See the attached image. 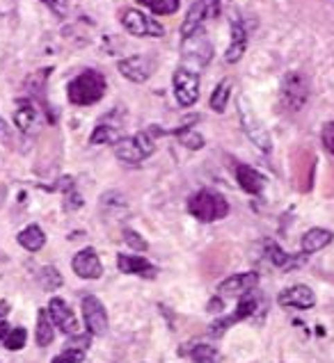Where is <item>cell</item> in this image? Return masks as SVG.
<instances>
[{"label":"cell","mask_w":334,"mask_h":363,"mask_svg":"<svg viewBox=\"0 0 334 363\" xmlns=\"http://www.w3.org/2000/svg\"><path fill=\"white\" fill-rule=\"evenodd\" d=\"M211 55H213V46L201 30L183 39V58L195 62L197 67H206L208 62H211Z\"/></svg>","instance_id":"cell-11"},{"label":"cell","mask_w":334,"mask_h":363,"mask_svg":"<svg viewBox=\"0 0 334 363\" xmlns=\"http://www.w3.org/2000/svg\"><path fill=\"white\" fill-rule=\"evenodd\" d=\"M277 302H279V306H291V309H312V306L316 304V295L309 286L298 283V286L282 290L277 297Z\"/></svg>","instance_id":"cell-14"},{"label":"cell","mask_w":334,"mask_h":363,"mask_svg":"<svg viewBox=\"0 0 334 363\" xmlns=\"http://www.w3.org/2000/svg\"><path fill=\"white\" fill-rule=\"evenodd\" d=\"M69 350H87L90 347V334L87 336H81V334H76V338H72V341L67 343Z\"/></svg>","instance_id":"cell-37"},{"label":"cell","mask_w":334,"mask_h":363,"mask_svg":"<svg viewBox=\"0 0 334 363\" xmlns=\"http://www.w3.org/2000/svg\"><path fill=\"white\" fill-rule=\"evenodd\" d=\"M321 140H323L325 151H330V153L334 155V121H328V124L323 126Z\"/></svg>","instance_id":"cell-35"},{"label":"cell","mask_w":334,"mask_h":363,"mask_svg":"<svg viewBox=\"0 0 334 363\" xmlns=\"http://www.w3.org/2000/svg\"><path fill=\"white\" fill-rule=\"evenodd\" d=\"M42 3L58 14V17H67V10H69V3L67 0H42Z\"/></svg>","instance_id":"cell-36"},{"label":"cell","mask_w":334,"mask_h":363,"mask_svg":"<svg viewBox=\"0 0 334 363\" xmlns=\"http://www.w3.org/2000/svg\"><path fill=\"white\" fill-rule=\"evenodd\" d=\"M188 212L199 222H217V219H224L229 215V203L222 194L213 190H199L190 196Z\"/></svg>","instance_id":"cell-2"},{"label":"cell","mask_w":334,"mask_h":363,"mask_svg":"<svg viewBox=\"0 0 334 363\" xmlns=\"http://www.w3.org/2000/svg\"><path fill=\"white\" fill-rule=\"evenodd\" d=\"M256 311V299L252 295H243V299L238 302L236 306V313L234 315H229V318H224V320H217L211 325V336H222L224 331H227V327H231L234 322H240V320H245V318H250V315H254Z\"/></svg>","instance_id":"cell-16"},{"label":"cell","mask_w":334,"mask_h":363,"mask_svg":"<svg viewBox=\"0 0 334 363\" xmlns=\"http://www.w3.org/2000/svg\"><path fill=\"white\" fill-rule=\"evenodd\" d=\"M7 331H10V325H7L5 320H0V341H3V338L7 336Z\"/></svg>","instance_id":"cell-42"},{"label":"cell","mask_w":334,"mask_h":363,"mask_svg":"<svg viewBox=\"0 0 334 363\" xmlns=\"http://www.w3.org/2000/svg\"><path fill=\"white\" fill-rule=\"evenodd\" d=\"M140 5L149 7L153 14H158V17H169V14H174L178 10V0H137Z\"/></svg>","instance_id":"cell-29"},{"label":"cell","mask_w":334,"mask_h":363,"mask_svg":"<svg viewBox=\"0 0 334 363\" xmlns=\"http://www.w3.org/2000/svg\"><path fill=\"white\" fill-rule=\"evenodd\" d=\"M217 14H220V0H195L181 23V37L185 39L195 35L208 19H215Z\"/></svg>","instance_id":"cell-6"},{"label":"cell","mask_w":334,"mask_h":363,"mask_svg":"<svg viewBox=\"0 0 334 363\" xmlns=\"http://www.w3.org/2000/svg\"><path fill=\"white\" fill-rule=\"evenodd\" d=\"M222 306H224V304L220 302V299H213V302H211V311H215V309H217V311H220V309H222Z\"/></svg>","instance_id":"cell-43"},{"label":"cell","mask_w":334,"mask_h":363,"mask_svg":"<svg viewBox=\"0 0 334 363\" xmlns=\"http://www.w3.org/2000/svg\"><path fill=\"white\" fill-rule=\"evenodd\" d=\"M172 85H174V96L178 101L181 108H192L197 103L199 99V76L195 74L192 69H176L174 71V78H172Z\"/></svg>","instance_id":"cell-7"},{"label":"cell","mask_w":334,"mask_h":363,"mask_svg":"<svg viewBox=\"0 0 334 363\" xmlns=\"http://www.w3.org/2000/svg\"><path fill=\"white\" fill-rule=\"evenodd\" d=\"M7 313H10V302H0V320H5Z\"/></svg>","instance_id":"cell-41"},{"label":"cell","mask_w":334,"mask_h":363,"mask_svg":"<svg viewBox=\"0 0 334 363\" xmlns=\"http://www.w3.org/2000/svg\"><path fill=\"white\" fill-rule=\"evenodd\" d=\"M81 309H83V320L90 336H103L108 331V313H106V306L101 304V299L94 295H85L81 302Z\"/></svg>","instance_id":"cell-9"},{"label":"cell","mask_w":334,"mask_h":363,"mask_svg":"<svg viewBox=\"0 0 334 363\" xmlns=\"http://www.w3.org/2000/svg\"><path fill=\"white\" fill-rule=\"evenodd\" d=\"M37 119H40V112H37L35 103L30 99H21L17 101V112H14V124H17V128L23 130V133H33L35 126H37Z\"/></svg>","instance_id":"cell-20"},{"label":"cell","mask_w":334,"mask_h":363,"mask_svg":"<svg viewBox=\"0 0 334 363\" xmlns=\"http://www.w3.org/2000/svg\"><path fill=\"white\" fill-rule=\"evenodd\" d=\"M49 315H51V322L53 327H58L62 334L67 336H76L81 334V322L76 318V313L69 309V304L65 302L62 297H53L49 302Z\"/></svg>","instance_id":"cell-10"},{"label":"cell","mask_w":334,"mask_h":363,"mask_svg":"<svg viewBox=\"0 0 334 363\" xmlns=\"http://www.w3.org/2000/svg\"><path fill=\"white\" fill-rule=\"evenodd\" d=\"M259 283V274L256 272H243V274H231L224 281L217 283V293L222 295H245Z\"/></svg>","instance_id":"cell-15"},{"label":"cell","mask_w":334,"mask_h":363,"mask_svg":"<svg viewBox=\"0 0 334 363\" xmlns=\"http://www.w3.org/2000/svg\"><path fill=\"white\" fill-rule=\"evenodd\" d=\"M19 244L23 249H28V251H40L44 244H46V233H44V228L42 226H37V224H30L26 226L23 231L19 233Z\"/></svg>","instance_id":"cell-23"},{"label":"cell","mask_w":334,"mask_h":363,"mask_svg":"<svg viewBox=\"0 0 334 363\" xmlns=\"http://www.w3.org/2000/svg\"><path fill=\"white\" fill-rule=\"evenodd\" d=\"M49 74H51V69H44V71H37V74L28 78L26 87L33 96H44V85H46V81H49Z\"/></svg>","instance_id":"cell-31"},{"label":"cell","mask_w":334,"mask_h":363,"mask_svg":"<svg viewBox=\"0 0 334 363\" xmlns=\"http://www.w3.org/2000/svg\"><path fill=\"white\" fill-rule=\"evenodd\" d=\"M238 117H240V126H243L245 135L254 142V146H259L263 153L273 151V140H270L268 130L263 128V124L259 117L254 115V110L250 108L245 99L238 101Z\"/></svg>","instance_id":"cell-5"},{"label":"cell","mask_w":334,"mask_h":363,"mask_svg":"<svg viewBox=\"0 0 334 363\" xmlns=\"http://www.w3.org/2000/svg\"><path fill=\"white\" fill-rule=\"evenodd\" d=\"M72 270L78 274L81 279H99L103 274V265H101V258L94 251V247H85L72 260Z\"/></svg>","instance_id":"cell-12"},{"label":"cell","mask_w":334,"mask_h":363,"mask_svg":"<svg viewBox=\"0 0 334 363\" xmlns=\"http://www.w3.org/2000/svg\"><path fill=\"white\" fill-rule=\"evenodd\" d=\"M117 69L131 83H147L153 71V65L149 58H144V55H131L126 60H119Z\"/></svg>","instance_id":"cell-13"},{"label":"cell","mask_w":334,"mask_h":363,"mask_svg":"<svg viewBox=\"0 0 334 363\" xmlns=\"http://www.w3.org/2000/svg\"><path fill=\"white\" fill-rule=\"evenodd\" d=\"M56 190H60V192H72V190H76V183H74V178L72 176H60L58 180H56Z\"/></svg>","instance_id":"cell-39"},{"label":"cell","mask_w":334,"mask_h":363,"mask_svg":"<svg viewBox=\"0 0 334 363\" xmlns=\"http://www.w3.org/2000/svg\"><path fill=\"white\" fill-rule=\"evenodd\" d=\"M122 26L128 35L133 37H162L165 28L158 21L149 19L140 10H124L122 12Z\"/></svg>","instance_id":"cell-8"},{"label":"cell","mask_w":334,"mask_h":363,"mask_svg":"<svg viewBox=\"0 0 334 363\" xmlns=\"http://www.w3.org/2000/svg\"><path fill=\"white\" fill-rule=\"evenodd\" d=\"M62 283H65V279H62V274L58 267L53 265H46L40 270V286L46 290V293H53V290L62 288Z\"/></svg>","instance_id":"cell-26"},{"label":"cell","mask_w":334,"mask_h":363,"mask_svg":"<svg viewBox=\"0 0 334 363\" xmlns=\"http://www.w3.org/2000/svg\"><path fill=\"white\" fill-rule=\"evenodd\" d=\"M124 242H126L128 247L135 249V251H144L147 247H149L147 240L137 231H133V228H124Z\"/></svg>","instance_id":"cell-33"},{"label":"cell","mask_w":334,"mask_h":363,"mask_svg":"<svg viewBox=\"0 0 334 363\" xmlns=\"http://www.w3.org/2000/svg\"><path fill=\"white\" fill-rule=\"evenodd\" d=\"M229 96H231V81H222L220 85L215 87L213 96H211V110L213 112H224V108L229 103Z\"/></svg>","instance_id":"cell-28"},{"label":"cell","mask_w":334,"mask_h":363,"mask_svg":"<svg viewBox=\"0 0 334 363\" xmlns=\"http://www.w3.org/2000/svg\"><path fill=\"white\" fill-rule=\"evenodd\" d=\"M245 49H247V33H245L243 23L234 19L231 21V42H229L227 53H224V60H227L229 65H236V62L243 58Z\"/></svg>","instance_id":"cell-19"},{"label":"cell","mask_w":334,"mask_h":363,"mask_svg":"<svg viewBox=\"0 0 334 363\" xmlns=\"http://www.w3.org/2000/svg\"><path fill=\"white\" fill-rule=\"evenodd\" d=\"M65 208L67 210H78V208H83V196L76 192V190H72V192H67V203H65Z\"/></svg>","instance_id":"cell-38"},{"label":"cell","mask_w":334,"mask_h":363,"mask_svg":"<svg viewBox=\"0 0 334 363\" xmlns=\"http://www.w3.org/2000/svg\"><path fill=\"white\" fill-rule=\"evenodd\" d=\"M236 180L238 185L243 187L247 194H261L263 185H266V178H263V174H259L250 164H243V162H236Z\"/></svg>","instance_id":"cell-17"},{"label":"cell","mask_w":334,"mask_h":363,"mask_svg":"<svg viewBox=\"0 0 334 363\" xmlns=\"http://www.w3.org/2000/svg\"><path fill=\"white\" fill-rule=\"evenodd\" d=\"M174 135L183 146H188L190 151H199V149L204 146V137H201L197 130H192L190 126H181V128H176Z\"/></svg>","instance_id":"cell-27"},{"label":"cell","mask_w":334,"mask_h":363,"mask_svg":"<svg viewBox=\"0 0 334 363\" xmlns=\"http://www.w3.org/2000/svg\"><path fill=\"white\" fill-rule=\"evenodd\" d=\"M37 345L40 347H49L53 343V338H56V327H53L51 322V315L46 309H40V313H37Z\"/></svg>","instance_id":"cell-24"},{"label":"cell","mask_w":334,"mask_h":363,"mask_svg":"<svg viewBox=\"0 0 334 363\" xmlns=\"http://www.w3.org/2000/svg\"><path fill=\"white\" fill-rule=\"evenodd\" d=\"M266 254H268V258H270V263L277 265V267H282V270H291V267H298V265L305 263V258H307V254H300V258L289 256V254H286V251H284L282 247H279L277 242H273V240L266 242Z\"/></svg>","instance_id":"cell-22"},{"label":"cell","mask_w":334,"mask_h":363,"mask_svg":"<svg viewBox=\"0 0 334 363\" xmlns=\"http://www.w3.org/2000/svg\"><path fill=\"white\" fill-rule=\"evenodd\" d=\"M0 142H3V144H12V130L10 126L5 124L3 117H0Z\"/></svg>","instance_id":"cell-40"},{"label":"cell","mask_w":334,"mask_h":363,"mask_svg":"<svg viewBox=\"0 0 334 363\" xmlns=\"http://www.w3.org/2000/svg\"><path fill=\"white\" fill-rule=\"evenodd\" d=\"M3 341H5V347H7V350L17 352V350H21L23 345H26V341H28V331L23 329V327L10 329V331H7V336L3 338Z\"/></svg>","instance_id":"cell-32"},{"label":"cell","mask_w":334,"mask_h":363,"mask_svg":"<svg viewBox=\"0 0 334 363\" xmlns=\"http://www.w3.org/2000/svg\"><path fill=\"white\" fill-rule=\"evenodd\" d=\"M106 87L108 85H106L103 74H99V71H94V69H87L69 83V101H72L74 105H81V108L94 105L103 99Z\"/></svg>","instance_id":"cell-1"},{"label":"cell","mask_w":334,"mask_h":363,"mask_svg":"<svg viewBox=\"0 0 334 363\" xmlns=\"http://www.w3.org/2000/svg\"><path fill=\"white\" fill-rule=\"evenodd\" d=\"M85 359V352L83 350H67L62 352V354H58L56 359H53L51 363H81Z\"/></svg>","instance_id":"cell-34"},{"label":"cell","mask_w":334,"mask_h":363,"mask_svg":"<svg viewBox=\"0 0 334 363\" xmlns=\"http://www.w3.org/2000/svg\"><path fill=\"white\" fill-rule=\"evenodd\" d=\"M124 135L122 130L117 128V126H108V124H101L97 126L94 130H92L90 135V144H115V142H119Z\"/></svg>","instance_id":"cell-25"},{"label":"cell","mask_w":334,"mask_h":363,"mask_svg":"<svg viewBox=\"0 0 334 363\" xmlns=\"http://www.w3.org/2000/svg\"><path fill=\"white\" fill-rule=\"evenodd\" d=\"M117 267L124 274H137V277H147V279H153V277H156V272H158L147 258H142V256H126V254L117 256Z\"/></svg>","instance_id":"cell-18"},{"label":"cell","mask_w":334,"mask_h":363,"mask_svg":"<svg viewBox=\"0 0 334 363\" xmlns=\"http://www.w3.org/2000/svg\"><path fill=\"white\" fill-rule=\"evenodd\" d=\"M332 231H325V228H309V231L302 235V254L312 256L316 251L325 249L332 242Z\"/></svg>","instance_id":"cell-21"},{"label":"cell","mask_w":334,"mask_h":363,"mask_svg":"<svg viewBox=\"0 0 334 363\" xmlns=\"http://www.w3.org/2000/svg\"><path fill=\"white\" fill-rule=\"evenodd\" d=\"M190 357L195 363H220L222 361L220 352H217L215 347H211V345H195L192 347V352H190Z\"/></svg>","instance_id":"cell-30"},{"label":"cell","mask_w":334,"mask_h":363,"mask_svg":"<svg viewBox=\"0 0 334 363\" xmlns=\"http://www.w3.org/2000/svg\"><path fill=\"white\" fill-rule=\"evenodd\" d=\"M112 146H115V155L126 164H140L156 151V144H153V137L149 130L137 133L133 137H122L119 142H115Z\"/></svg>","instance_id":"cell-3"},{"label":"cell","mask_w":334,"mask_h":363,"mask_svg":"<svg viewBox=\"0 0 334 363\" xmlns=\"http://www.w3.org/2000/svg\"><path fill=\"white\" fill-rule=\"evenodd\" d=\"M309 101V83L300 71H289L282 81V103L289 112H300Z\"/></svg>","instance_id":"cell-4"}]
</instances>
